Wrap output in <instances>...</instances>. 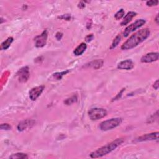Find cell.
<instances>
[{
	"instance_id": "cell-10",
	"label": "cell",
	"mask_w": 159,
	"mask_h": 159,
	"mask_svg": "<svg viewBox=\"0 0 159 159\" xmlns=\"http://www.w3.org/2000/svg\"><path fill=\"white\" fill-rule=\"evenodd\" d=\"M35 123H36V122L33 119L24 120V121L19 122L18 126H17V129L21 132L24 131V130H25L28 128H32L35 124Z\"/></svg>"
},
{
	"instance_id": "cell-27",
	"label": "cell",
	"mask_w": 159,
	"mask_h": 159,
	"mask_svg": "<svg viewBox=\"0 0 159 159\" xmlns=\"http://www.w3.org/2000/svg\"><path fill=\"white\" fill-rule=\"evenodd\" d=\"M67 15H63V16H61V17H59V18H61V19H66V20H69L70 19V16H68L67 17H66Z\"/></svg>"
},
{
	"instance_id": "cell-19",
	"label": "cell",
	"mask_w": 159,
	"mask_h": 159,
	"mask_svg": "<svg viewBox=\"0 0 159 159\" xmlns=\"http://www.w3.org/2000/svg\"><path fill=\"white\" fill-rule=\"evenodd\" d=\"M121 36L120 35H118V36H117L116 37V38L114 39V41H113L112 42V43L111 44V46L110 47L111 49H114L116 47H117L118 46V45L119 44V43L120 42V41H121Z\"/></svg>"
},
{
	"instance_id": "cell-6",
	"label": "cell",
	"mask_w": 159,
	"mask_h": 159,
	"mask_svg": "<svg viewBox=\"0 0 159 159\" xmlns=\"http://www.w3.org/2000/svg\"><path fill=\"white\" fill-rule=\"evenodd\" d=\"M17 77L19 82L21 83H25L29 80L30 77L29 69L28 67H24L21 68L17 73Z\"/></svg>"
},
{
	"instance_id": "cell-3",
	"label": "cell",
	"mask_w": 159,
	"mask_h": 159,
	"mask_svg": "<svg viewBox=\"0 0 159 159\" xmlns=\"http://www.w3.org/2000/svg\"><path fill=\"white\" fill-rule=\"evenodd\" d=\"M122 120L121 118H112L101 122L100 126V128L103 131H107V130L117 128L122 123Z\"/></svg>"
},
{
	"instance_id": "cell-1",
	"label": "cell",
	"mask_w": 159,
	"mask_h": 159,
	"mask_svg": "<svg viewBox=\"0 0 159 159\" xmlns=\"http://www.w3.org/2000/svg\"><path fill=\"white\" fill-rule=\"evenodd\" d=\"M150 30L149 29H143L137 31L134 34L132 35L122 46V50H130L137 46L141 42H142L146 39L150 35Z\"/></svg>"
},
{
	"instance_id": "cell-15",
	"label": "cell",
	"mask_w": 159,
	"mask_h": 159,
	"mask_svg": "<svg viewBox=\"0 0 159 159\" xmlns=\"http://www.w3.org/2000/svg\"><path fill=\"white\" fill-rule=\"evenodd\" d=\"M14 39L12 37H10L7 39L5 41L3 42L1 45V50L3 51V50H6V49H8L10 47V45H11Z\"/></svg>"
},
{
	"instance_id": "cell-5",
	"label": "cell",
	"mask_w": 159,
	"mask_h": 159,
	"mask_svg": "<svg viewBox=\"0 0 159 159\" xmlns=\"http://www.w3.org/2000/svg\"><path fill=\"white\" fill-rule=\"evenodd\" d=\"M145 23H146V21L144 19H141L137 20L136 22H134V23L131 24L130 25H129V26H128L126 28V29L123 33L124 36L128 37L130 33H132V32L135 31L137 29H138V28L142 26Z\"/></svg>"
},
{
	"instance_id": "cell-9",
	"label": "cell",
	"mask_w": 159,
	"mask_h": 159,
	"mask_svg": "<svg viewBox=\"0 0 159 159\" xmlns=\"http://www.w3.org/2000/svg\"><path fill=\"white\" fill-rule=\"evenodd\" d=\"M45 86L44 85L33 88L29 91V98L32 101H36L37 98L40 96L42 91H44Z\"/></svg>"
},
{
	"instance_id": "cell-24",
	"label": "cell",
	"mask_w": 159,
	"mask_h": 159,
	"mask_svg": "<svg viewBox=\"0 0 159 159\" xmlns=\"http://www.w3.org/2000/svg\"><path fill=\"white\" fill-rule=\"evenodd\" d=\"M93 34H90V35H88V36L86 37L85 38V39H86V42H90L91 40L93 39Z\"/></svg>"
},
{
	"instance_id": "cell-16",
	"label": "cell",
	"mask_w": 159,
	"mask_h": 159,
	"mask_svg": "<svg viewBox=\"0 0 159 159\" xmlns=\"http://www.w3.org/2000/svg\"><path fill=\"white\" fill-rule=\"evenodd\" d=\"M70 71L69 70H65L64 72H57L53 74L52 75V78L54 80H61L62 79V78L63 75H66L67 73H68Z\"/></svg>"
},
{
	"instance_id": "cell-29",
	"label": "cell",
	"mask_w": 159,
	"mask_h": 159,
	"mask_svg": "<svg viewBox=\"0 0 159 159\" xmlns=\"http://www.w3.org/2000/svg\"><path fill=\"white\" fill-rule=\"evenodd\" d=\"M155 21H156L157 24H158V15H157V17H156V18H155Z\"/></svg>"
},
{
	"instance_id": "cell-18",
	"label": "cell",
	"mask_w": 159,
	"mask_h": 159,
	"mask_svg": "<svg viewBox=\"0 0 159 159\" xmlns=\"http://www.w3.org/2000/svg\"><path fill=\"white\" fill-rule=\"evenodd\" d=\"M10 158H13V159H17V158H27L28 157L27 155L25 154H23V153H17V154H13L12 155H11L9 157Z\"/></svg>"
},
{
	"instance_id": "cell-14",
	"label": "cell",
	"mask_w": 159,
	"mask_h": 159,
	"mask_svg": "<svg viewBox=\"0 0 159 159\" xmlns=\"http://www.w3.org/2000/svg\"><path fill=\"white\" fill-rule=\"evenodd\" d=\"M86 48H87V45H86V44H84V43L80 44L79 45V46H78L75 49V51H73L74 54H75L77 56L82 55L83 53L84 52V51H86Z\"/></svg>"
},
{
	"instance_id": "cell-17",
	"label": "cell",
	"mask_w": 159,
	"mask_h": 159,
	"mask_svg": "<svg viewBox=\"0 0 159 159\" xmlns=\"http://www.w3.org/2000/svg\"><path fill=\"white\" fill-rule=\"evenodd\" d=\"M103 61L101 60H97V61H93L89 63L90 67H92V68L94 69H100V67L103 65Z\"/></svg>"
},
{
	"instance_id": "cell-2",
	"label": "cell",
	"mask_w": 159,
	"mask_h": 159,
	"mask_svg": "<svg viewBox=\"0 0 159 159\" xmlns=\"http://www.w3.org/2000/svg\"><path fill=\"white\" fill-rule=\"evenodd\" d=\"M124 142L123 139H117L115 140L112 141L111 143H109L106 146L102 147L100 149H98L96 151L93 152L92 153H91L90 157L91 158H100L108 154L109 153L111 152L112 151L116 149L120 145H121Z\"/></svg>"
},
{
	"instance_id": "cell-22",
	"label": "cell",
	"mask_w": 159,
	"mask_h": 159,
	"mask_svg": "<svg viewBox=\"0 0 159 159\" xmlns=\"http://www.w3.org/2000/svg\"><path fill=\"white\" fill-rule=\"evenodd\" d=\"M11 129V127L8 124H2L1 125V129L2 130H9Z\"/></svg>"
},
{
	"instance_id": "cell-23",
	"label": "cell",
	"mask_w": 159,
	"mask_h": 159,
	"mask_svg": "<svg viewBox=\"0 0 159 159\" xmlns=\"http://www.w3.org/2000/svg\"><path fill=\"white\" fill-rule=\"evenodd\" d=\"M158 3V1H149L147 2V5L148 6H157Z\"/></svg>"
},
{
	"instance_id": "cell-11",
	"label": "cell",
	"mask_w": 159,
	"mask_h": 159,
	"mask_svg": "<svg viewBox=\"0 0 159 159\" xmlns=\"http://www.w3.org/2000/svg\"><path fill=\"white\" fill-rule=\"evenodd\" d=\"M159 54L158 52H150L141 58V62L143 63H151L158 60Z\"/></svg>"
},
{
	"instance_id": "cell-21",
	"label": "cell",
	"mask_w": 159,
	"mask_h": 159,
	"mask_svg": "<svg viewBox=\"0 0 159 159\" xmlns=\"http://www.w3.org/2000/svg\"><path fill=\"white\" fill-rule=\"evenodd\" d=\"M77 101V98L76 96H73L71 98H70L69 99H67V100H66V101L64 102L65 104H67V105H70V104H71L73 103H75V102H76Z\"/></svg>"
},
{
	"instance_id": "cell-25",
	"label": "cell",
	"mask_w": 159,
	"mask_h": 159,
	"mask_svg": "<svg viewBox=\"0 0 159 159\" xmlns=\"http://www.w3.org/2000/svg\"><path fill=\"white\" fill-rule=\"evenodd\" d=\"M158 86H159V84H158V80H157L156 82H155L154 84V88H155V90H158Z\"/></svg>"
},
{
	"instance_id": "cell-12",
	"label": "cell",
	"mask_w": 159,
	"mask_h": 159,
	"mask_svg": "<svg viewBox=\"0 0 159 159\" xmlns=\"http://www.w3.org/2000/svg\"><path fill=\"white\" fill-rule=\"evenodd\" d=\"M134 67V63L131 60H126L122 61L118 65V68L121 70H131Z\"/></svg>"
},
{
	"instance_id": "cell-8",
	"label": "cell",
	"mask_w": 159,
	"mask_h": 159,
	"mask_svg": "<svg viewBox=\"0 0 159 159\" xmlns=\"http://www.w3.org/2000/svg\"><path fill=\"white\" fill-rule=\"evenodd\" d=\"M158 135H159L158 132L145 134V135L140 136V137H138V138H137L135 140V142H144V141L158 140Z\"/></svg>"
},
{
	"instance_id": "cell-26",
	"label": "cell",
	"mask_w": 159,
	"mask_h": 159,
	"mask_svg": "<svg viewBox=\"0 0 159 159\" xmlns=\"http://www.w3.org/2000/svg\"><path fill=\"white\" fill-rule=\"evenodd\" d=\"M62 37V34L61 33H57L56 34V38L57 39V40H61Z\"/></svg>"
},
{
	"instance_id": "cell-7",
	"label": "cell",
	"mask_w": 159,
	"mask_h": 159,
	"mask_svg": "<svg viewBox=\"0 0 159 159\" xmlns=\"http://www.w3.org/2000/svg\"><path fill=\"white\" fill-rule=\"evenodd\" d=\"M47 31L45 30L39 36H37L35 38V45L37 48L44 47L46 44L47 39Z\"/></svg>"
},
{
	"instance_id": "cell-28",
	"label": "cell",
	"mask_w": 159,
	"mask_h": 159,
	"mask_svg": "<svg viewBox=\"0 0 159 159\" xmlns=\"http://www.w3.org/2000/svg\"><path fill=\"white\" fill-rule=\"evenodd\" d=\"M79 7L80 8H84V7H85V5L83 3V2H80L79 4Z\"/></svg>"
},
{
	"instance_id": "cell-13",
	"label": "cell",
	"mask_w": 159,
	"mask_h": 159,
	"mask_svg": "<svg viewBox=\"0 0 159 159\" xmlns=\"http://www.w3.org/2000/svg\"><path fill=\"white\" fill-rule=\"evenodd\" d=\"M136 15H137V13L135 12L130 11V12L128 13L124 16V19L121 23V26H125V25H126V24H128L130 21L132 19L133 17L136 16Z\"/></svg>"
},
{
	"instance_id": "cell-4",
	"label": "cell",
	"mask_w": 159,
	"mask_h": 159,
	"mask_svg": "<svg viewBox=\"0 0 159 159\" xmlns=\"http://www.w3.org/2000/svg\"><path fill=\"white\" fill-rule=\"evenodd\" d=\"M88 115L92 121H96L104 118L107 115V111L103 108H93L88 112Z\"/></svg>"
},
{
	"instance_id": "cell-20",
	"label": "cell",
	"mask_w": 159,
	"mask_h": 159,
	"mask_svg": "<svg viewBox=\"0 0 159 159\" xmlns=\"http://www.w3.org/2000/svg\"><path fill=\"white\" fill-rule=\"evenodd\" d=\"M124 14H125L124 10L123 9H121L119 11L116 13V14L115 15V18L117 20L121 19L122 17L124 16Z\"/></svg>"
}]
</instances>
